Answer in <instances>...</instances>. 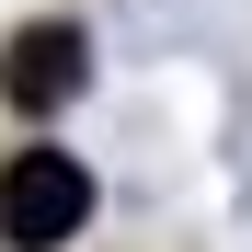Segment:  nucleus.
<instances>
[{"mask_svg":"<svg viewBox=\"0 0 252 252\" xmlns=\"http://www.w3.org/2000/svg\"><path fill=\"white\" fill-rule=\"evenodd\" d=\"M80 218H92V172H80L69 149H23L12 172H0V241L12 252H58Z\"/></svg>","mask_w":252,"mask_h":252,"instance_id":"nucleus-1","label":"nucleus"},{"mask_svg":"<svg viewBox=\"0 0 252 252\" xmlns=\"http://www.w3.org/2000/svg\"><path fill=\"white\" fill-rule=\"evenodd\" d=\"M80 23H23L12 46H0V103L12 115H58L69 92H80Z\"/></svg>","mask_w":252,"mask_h":252,"instance_id":"nucleus-2","label":"nucleus"}]
</instances>
